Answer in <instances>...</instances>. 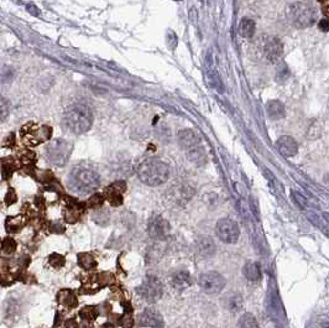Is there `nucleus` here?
<instances>
[{
  "mask_svg": "<svg viewBox=\"0 0 329 328\" xmlns=\"http://www.w3.org/2000/svg\"><path fill=\"white\" fill-rule=\"evenodd\" d=\"M163 292L162 283H161L160 279L156 276H148L144 280L141 286L139 287V294L142 299L148 302H156L161 299Z\"/></svg>",
  "mask_w": 329,
  "mask_h": 328,
  "instance_id": "nucleus-8",
  "label": "nucleus"
},
{
  "mask_svg": "<svg viewBox=\"0 0 329 328\" xmlns=\"http://www.w3.org/2000/svg\"><path fill=\"white\" fill-rule=\"evenodd\" d=\"M242 273H244L245 278L248 279V280L253 281V282H255V281H259L261 278L260 266H259L256 262H248V264L244 266V270H242Z\"/></svg>",
  "mask_w": 329,
  "mask_h": 328,
  "instance_id": "nucleus-19",
  "label": "nucleus"
},
{
  "mask_svg": "<svg viewBox=\"0 0 329 328\" xmlns=\"http://www.w3.org/2000/svg\"><path fill=\"white\" fill-rule=\"evenodd\" d=\"M276 147L280 151V154L286 156V158L295 156L298 152L297 142H296V140L292 137H288V135L280 137L276 141Z\"/></svg>",
  "mask_w": 329,
  "mask_h": 328,
  "instance_id": "nucleus-13",
  "label": "nucleus"
},
{
  "mask_svg": "<svg viewBox=\"0 0 329 328\" xmlns=\"http://www.w3.org/2000/svg\"><path fill=\"white\" fill-rule=\"evenodd\" d=\"M197 250L203 258H211L216 253V244L211 236H202L197 240Z\"/></svg>",
  "mask_w": 329,
  "mask_h": 328,
  "instance_id": "nucleus-16",
  "label": "nucleus"
},
{
  "mask_svg": "<svg viewBox=\"0 0 329 328\" xmlns=\"http://www.w3.org/2000/svg\"><path fill=\"white\" fill-rule=\"evenodd\" d=\"M171 283L175 289L181 290L182 291V290H186L191 286V283H192V279H191V275L187 273V271L179 270V271H176V273L172 275Z\"/></svg>",
  "mask_w": 329,
  "mask_h": 328,
  "instance_id": "nucleus-14",
  "label": "nucleus"
},
{
  "mask_svg": "<svg viewBox=\"0 0 329 328\" xmlns=\"http://www.w3.org/2000/svg\"><path fill=\"white\" fill-rule=\"evenodd\" d=\"M216 233L217 236L220 239L223 243L227 244H234L239 239L240 231L238 224L229 218H223L219 219L216 224Z\"/></svg>",
  "mask_w": 329,
  "mask_h": 328,
  "instance_id": "nucleus-6",
  "label": "nucleus"
},
{
  "mask_svg": "<svg viewBox=\"0 0 329 328\" xmlns=\"http://www.w3.org/2000/svg\"><path fill=\"white\" fill-rule=\"evenodd\" d=\"M81 316L85 318V320L93 321L95 318V316H97V312H95L94 308H93V307H86L85 310L81 312Z\"/></svg>",
  "mask_w": 329,
  "mask_h": 328,
  "instance_id": "nucleus-27",
  "label": "nucleus"
},
{
  "mask_svg": "<svg viewBox=\"0 0 329 328\" xmlns=\"http://www.w3.org/2000/svg\"><path fill=\"white\" fill-rule=\"evenodd\" d=\"M60 299H61V302H62L65 306H68V307H74V306H76V304H77L76 296H74V295L69 291H62V292H61Z\"/></svg>",
  "mask_w": 329,
  "mask_h": 328,
  "instance_id": "nucleus-23",
  "label": "nucleus"
},
{
  "mask_svg": "<svg viewBox=\"0 0 329 328\" xmlns=\"http://www.w3.org/2000/svg\"><path fill=\"white\" fill-rule=\"evenodd\" d=\"M9 114V104H6L5 99H1V121H4L6 119Z\"/></svg>",
  "mask_w": 329,
  "mask_h": 328,
  "instance_id": "nucleus-28",
  "label": "nucleus"
},
{
  "mask_svg": "<svg viewBox=\"0 0 329 328\" xmlns=\"http://www.w3.org/2000/svg\"><path fill=\"white\" fill-rule=\"evenodd\" d=\"M266 112H267V116L271 120H280V119H284L286 116L285 105L280 100H270L266 104Z\"/></svg>",
  "mask_w": 329,
  "mask_h": 328,
  "instance_id": "nucleus-15",
  "label": "nucleus"
},
{
  "mask_svg": "<svg viewBox=\"0 0 329 328\" xmlns=\"http://www.w3.org/2000/svg\"><path fill=\"white\" fill-rule=\"evenodd\" d=\"M79 264H81L82 268L85 269H90L94 268L97 265V262H95L94 258L89 254H81L79 255Z\"/></svg>",
  "mask_w": 329,
  "mask_h": 328,
  "instance_id": "nucleus-24",
  "label": "nucleus"
},
{
  "mask_svg": "<svg viewBox=\"0 0 329 328\" xmlns=\"http://www.w3.org/2000/svg\"><path fill=\"white\" fill-rule=\"evenodd\" d=\"M72 151V145L65 139H55L47 145V158L52 164L57 166H64L69 159Z\"/></svg>",
  "mask_w": 329,
  "mask_h": 328,
  "instance_id": "nucleus-5",
  "label": "nucleus"
},
{
  "mask_svg": "<svg viewBox=\"0 0 329 328\" xmlns=\"http://www.w3.org/2000/svg\"><path fill=\"white\" fill-rule=\"evenodd\" d=\"M137 176L148 186H160L170 177V167L158 159H146L137 167Z\"/></svg>",
  "mask_w": 329,
  "mask_h": 328,
  "instance_id": "nucleus-2",
  "label": "nucleus"
},
{
  "mask_svg": "<svg viewBox=\"0 0 329 328\" xmlns=\"http://www.w3.org/2000/svg\"><path fill=\"white\" fill-rule=\"evenodd\" d=\"M186 154H187L188 159L196 165L202 166L207 163V155H205V151L202 146L196 147V149L191 150V151L186 152Z\"/></svg>",
  "mask_w": 329,
  "mask_h": 328,
  "instance_id": "nucleus-20",
  "label": "nucleus"
},
{
  "mask_svg": "<svg viewBox=\"0 0 329 328\" xmlns=\"http://www.w3.org/2000/svg\"><path fill=\"white\" fill-rule=\"evenodd\" d=\"M255 21L251 20V19L245 18L242 19L239 23V26H238V32H239L240 36H242L244 39H251L255 34Z\"/></svg>",
  "mask_w": 329,
  "mask_h": 328,
  "instance_id": "nucleus-18",
  "label": "nucleus"
},
{
  "mask_svg": "<svg viewBox=\"0 0 329 328\" xmlns=\"http://www.w3.org/2000/svg\"><path fill=\"white\" fill-rule=\"evenodd\" d=\"M132 323H134V320H132V317H125L124 320H123V327H124V328H132Z\"/></svg>",
  "mask_w": 329,
  "mask_h": 328,
  "instance_id": "nucleus-31",
  "label": "nucleus"
},
{
  "mask_svg": "<svg viewBox=\"0 0 329 328\" xmlns=\"http://www.w3.org/2000/svg\"><path fill=\"white\" fill-rule=\"evenodd\" d=\"M199 286L205 294H219L225 287V279L217 271H208L199 276Z\"/></svg>",
  "mask_w": 329,
  "mask_h": 328,
  "instance_id": "nucleus-7",
  "label": "nucleus"
},
{
  "mask_svg": "<svg viewBox=\"0 0 329 328\" xmlns=\"http://www.w3.org/2000/svg\"><path fill=\"white\" fill-rule=\"evenodd\" d=\"M225 307L230 312H239L242 308V297L239 294H232L227 297L225 301Z\"/></svg>",
  "mask_w": 329,
  "mask_h": 328,
  "instance_id": "nucleus-21",
  "label": "nucleus"
},
{
  "mask_svg": "<svg viewBox=\"0 0 329 328\" xmlns=\"http://www.w3.org/2000/svg\"><path fill=\"white\" fill-rule=\"evenodd\" d=\"M238 328H259L258 321L251 313H244L237 323Z\"/></svg>",
  "mask_w": 329,
  "mask_h": 328,
  "instance_id": "nucleus-22",
  "label": "nucleus"
},
{
  "mask_svg": "<svg viewBox=\"0 0 329 328\" xmlns=\"http://www.w3.org/2000/svg\"><path fill=\"white\" fill-rule=\"evenodd\" d=\"M170 224L161 215H154L148 223V234L150 238L161 240L169 234Z\"/></svg>",
  "mask_w": 329,
  "mask_h": 328,
  "instance_id": "nucleus-10",
  "label": "nucleus"
},
{
  "mask_svg": "<svg viewBox=\"0 0 329 328\" xmlns=\"http://www.w3.org/2000/svg\"><path fill=\"white\" fill-rule=\"evenodd\" d=\"M261 51L269 62H277L284 52V46L277 37L266 36L261 41Z\"/></svg>",
  "mask_w": 329,
  "mask_h": 328,
  "instance_id": "nucleus-9",
  "label": "nucleus"
},
{
  "mask_svg": "<svg viewBox=\"0 0 329 328\" xmlns=\"http://www.w3.org/2000/svg\"><path fill=\"white\" fill-rule=\"evenodd\" d=\"M50 264L55 268H61V266H64L65 264V259L62 255L58 254H52L50 258Z\"/></svg>",
  "mask_w": 329,
  "mask_h": 328,
  "instance_id": "nucleus-26",
  "label": "nucleus"
},
{
  "mask_svg": "<svg viewBox=\"0 0 329 328\" xmlns=\"http://www.w3.org/2000/svg\"><path fill=\"white\" fill-rule=\"evenodd\" d=\"M68 184L69 187L77 193L88 194L98 188L100 177L94 168L87 165H77L71 171Z\"/></svg>",
  "mask_w": 329,
  "mask_h": 328,
  "instance_id": "nucleus-1",
  "label": "nucleus"
},
{
  "mask_svg": "<svg viewBox=\"0 0 329 328\" xmlns=\"http://www.w3.org/2000/svg\"><path fill=\"white\" fill-rule=\"evenodd\" d=\"M140 325L150 328H162L163 327V318L160 312H157L154 308H146L142 311L141 315L139 316Z\"/></svg>",
  "mask_w": 329,
  "mask_h": 328,
  "instance_id": "nucleus-12",
  "label": "nucleus"
},
{
  "mask_svg": "<svg viewBox=\"0 0 329 328\" xmlns=\"http://www.w3.org/2000/svg\"><path fill=\"white\" fill-rule=\"evenodd\" d=\"M92 111L85 104L71 105L65 113V124L69 131L74 134H83L93 125Z\"/></svg>",
  "mask_w": 329,
  "mask_h": 328,
  "instance_id": "nucleus-4",
  "label": "nucleus"
},
{
  "mask_svg": "<svg viewBox=\"0 0 329 328\" xmlns=\"http://www.w3.org/2000/svg\"><path fill=\"white\" fill-rule=\"evenodd\" d=\"M318 27L322 31H329V19H322L318 23Z\"/></svg>",
  "mask_w": 329,
  "mask_h": 328,
  "instance_id": "nucleus-29",
  "label": "nucleus"
},
{
  "mask_svg": "<svg viewBox=\"0 0 329 328\" xmlns=\"http://www.w3.org/2000/svg\"><path fill=\"white\" fill-rule=\"evenodd\" d=\"M102 202H103V198L100 196H94L92 198V200H90V202H89V205L90 206H94V207H97V206H100L102 205Z\"/></svg>",
  "mask_w": 329,
  "mask_h": 328,
  "instance_id": "nucleus-30",
  "label": "nucleus"
},
{
  "mask_svg": "<svg viewBox=\"0 0 329 328\" xmlns=\"http://www.w3.org/2000/svg\"><path fill=\"white\" fill-rule=\"evenodd\" d=\"M178 144L186 152L200 146L199 135L192 129H183L178 133Z\"/></svg>",
  "mask_w": 329,
  "mask_h": 328,
  "instance_id": "nucleus-11",
  "label": "nucleus"
},
{
  "mask_svg": "<svg viewBox=\"0 0 329 328\" xmlns=\"http://www.w3.org/2000/svg\"><path fill=\"white\" fill-rule=\"evenodd\" d=\"M1 249L5 254H11L14 253V250L16 249V243L14 239L6 238L3 240V244H1Z\"/></svg>",
  "mask_w": 329,
  "mask_h": 328,
  "instance_id": "nucleus-25",
  "label": "nucleus"
},
{
  "mask_svg": "<svg viewBox=\"0 0 329 328\" xmlns=\"http://www.w3.org/2000/svg\"><path fill=\"white\" fill-rule=\"evenodd\" d=\"M125 191V182L120 181L116 182V184L111 185L109 188H107V193L109 194V201L113 206H119L121 205V193Z\"/></svg>",
  "mask_w": 329,
  "mask_h": 328,
  "instance_id": "nucleus-17",
  "label": "nucleus"
},
{
  "mask_svg": "<svg viewBox=\"0 0 329 328\" xmlns=\"http://www.w3.org/2000/svg\"><path fill=\"white\" fill-rule=\"evenodd\" d=\"M288 20L297 29L311 27L317 20V10L307 0H293L286 8Z\"/></svg>",
  "mask_w": 329,
  "mask_h": 328,
  "instance_id": "nucleus-3",
  "label": "nucleus"
}]
</instances>
